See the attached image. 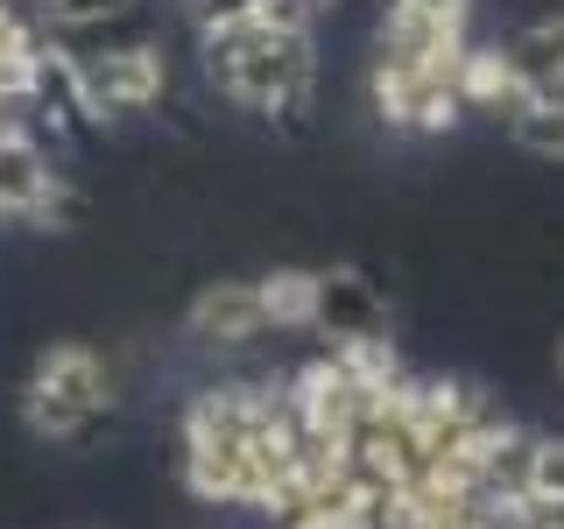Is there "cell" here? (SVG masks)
<instances>
[{"mask_svg":"<svg viewBox=\"0 0 564 529\" xmlns=\"http://www.w3.org/2000/svg\"><path fill=\"white\" fill-rule=\"evenodd\" d=\"M205 71L234 93L247 114H269L282 128L311 120V93H317V50L311 35H282L269 22H234L205 35Z\"/></svg>","mask_w":564,"mask_h":529,"instance_id":"1","label":"cell"},{"mask_svg":"<svg viewBox=\"0 0 564 529\" xmlns=\"http://www.w3.org/2000/svg\"><path fill=\"white\" fill-rule=\"evenodd\" d=\"M113 410V367L93 346L64 339L50 353H35L29 381H22V417L35 438H78Z\"/></svg>","mask_w":564,"mask_h":529,"instance_id":"2","label":"cell"},{"mask_svg":"<svg viewBox=\"0 0 564 529\" xmlns=\"http://www.w3.org/2000/svg\"><path fill=\"white\" fill-rule=\"evenodd\" d=\"M163 93H170V57L155 43H120V50H93V57H78V106L93 120L149 114Z\"/></svg>","mask_w":564,"mask_h":529,"instance_id":"3","label":"cell"},{"mask_svg":"<svg viewBox=\"0 0 564 529\" xmlns=\"http://www.w3.org/2000/svg\"><path fill=\"white\" fill-rule=\"evenodd\" d=\"M367 93H375V114L381 128L395 134H452L458 120H466V106L445 78H431V71H402V64H381L367 71Z\"/></svg>","mask_w":564,"mask_h":529,"instance_id":"4","label":"cell"},{"mask_svg":"<svg viewBox=\"0 0 564 529\" xmlns=\"http://www.w3.org/2000/svg\"><path fill=\"white\" fill-rule=\"evenodd\" d=\"M466 14H416V8H402V0H388V14H381V35H375V50H381V64H402V71H431V78H458V57H466Z\"/></svg>","mask_w":564,"mask_h":529,"instance_id":"5","label":"cell"},{"mask_svg":"<svg viewBox=\"0 0 564 529\" xmlns=\"http://www.w3.org/2000/svg\"><path fill=\"white\" fill-rule=\"evenodd\" d=\"M452 93H458V106H466V114H494L501 128H508L516 114H529V106H536V93L516 78V64H508L501 43H466Z\"/></svg>","mask_w":564,"mask_h":529,"instance_id":"6","label":"cell"},{"mask_svg":"<svg viewBox=\"0 0 564 529\" xmlns=\"http://www.w3.org/2000/svg\"><path fill=\"white\" fill-rule=\"evenodd\" d=\"M317 332L332 339H388V304L360 269H317Z\"/></svg>","mask_w":564,"mask_h":529,"instance_id":"7","label":"cell"},{"mask_svg":"<svg viewBox=\"0 0 564 529\" xmlns=\"http://www.w3.org/2000/svg\"><path fill=\"white\" fill-rule=\"evenodd\" d=\"M184 332L191 339H205V346H247V339H261V296H254V282H205L198 296H191V311H184Z\"/></svg>","mask_w":564,"mask_h":529,"instance_id":"8","label":"cell"},{"mask_svg":"<svg viewBox=\"0 0 564 529\" xmlns=\"http://www.w3.org/2000/svg\"><path fill=\"white\" fill-rule=\"evenodd\" d=\"M501 50H508L516 78H522L536 99H564V14H543V22L516 29Z\"/></svg>","mask_w":564,"mask_h":529,"instance_id":"9","label":"cell"},{"mask_svg":"<svg viewBox=\"0 0 564 529\" xmlns=\"http://www.w3.org/2000/svg\"><path fill=\"white\" fill-rule=\"evenodd\" d=\"M254 296H261V325H275V332L317 325V269H275L254 282Z\"/></svg>","mask_w":564,"mask_h":529,"instance_id":"10","label":"cell"},{"mask_svg":"<svg viewBox=\"0 0 564 529\" xmlns=\"http://www.w3.org/2000/svg\"><path fill=\"white\" fill-rule=\"evenodd\" d=\"M508 141L529 155H551V163H564V99H536L529 114L508 120Z\"/></svg>","mask_w":564,"mask_h":529,"instance_id":"11","label":"cell"},{"mask_svg":"<svg viewBox=\"0 0 564 529\" xmlns=\"http://www.w3.org/2000/svg\"><path fill=\"white\" fill-rule=\"evenodd\" d=\"M332 360H339L360 388H388V381L402 375V353L388 346V339H332Z\"/></svg>","mask_w":564,"mask_h":529,"instance_id":"12","label":"cell"},{"mask_svg":"<svg viewBox=\"0 0 564 529\" xmlns=\"http://www.w3.org/2000/svg\"><path fill=\"white\" fill-rule=\"evenodd\" d=\"M522 494H543V501H564V438H536L522 466Z\"/></svg>","mask_w":564,"mask_h":529,"instance_id":"13","label":"cell"},{"mask_svg":"<svg viewBox=\"0 0 564 529\" xmlns=\"http://www.w3.org/2000/svg\"><path fill=\"white\" fill-rule=\"evenodd\" d=\"M120 8H128V0H43V22L50 29H99V22H113Z\"/></svg>","mask_w":564,"mask_h":529,"instance_id":"14","label":"cell"},{"mask_svg":"<svg viewBox=\"0 0 564 529\" xmlns=\"http://www.w3.org/2000/svg\"><path fill=\"white\" fill-rule=\"evenodd\" d=\"M402 8H416V14H466L473 22V0H402Z\"/></svg>","mask_w":564,"mask_h":529,"instance_id":"15","label":"cell"},{"mask_svg":"<svg viewBox=\"0 0 564 529\" xmlns=\"http://www.w3.org/2000/svg\"><path fill=\"white\" fill-rule=\"evenodd\" d=\"M557 375H564V339H557Z\"/></svg>","mask_w":564,"mask_h":529,"instance_id":"16","label":"cell"}]
</instances>
